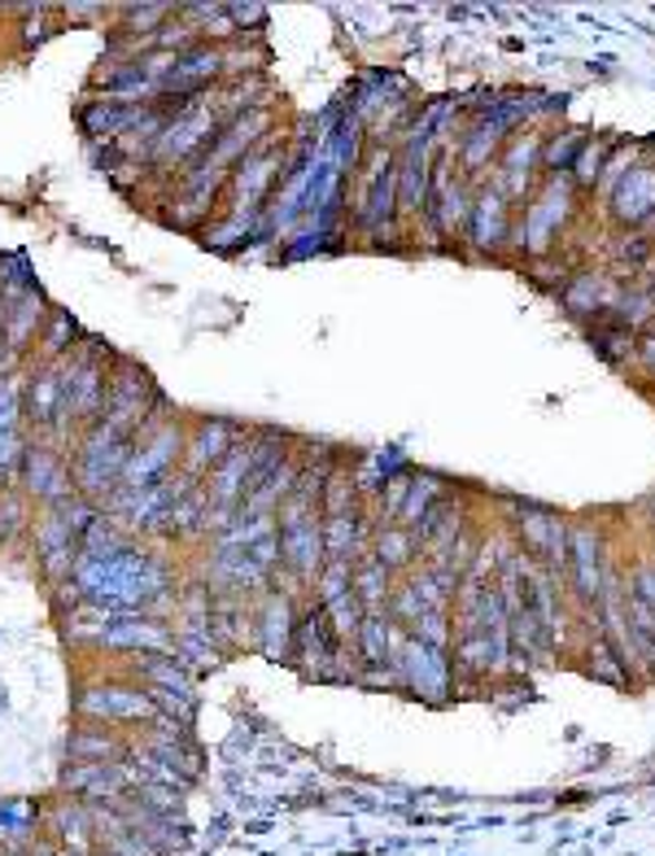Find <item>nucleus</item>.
<instances>
[{"label": "nucleus", "instance_id": "f257e3e1", "mask_svg": "<svg viewBox=\"0 0 655 856\" xmlns=\"http://www.w3.org/2000/svg\"><path fill=\"white\" fill-rule=\"evenodd\" d=\"M175 450H180V437H175V432H162L153 446L141 450V459H136V463H127V468H123V481H127L132 490H145V486H153V477H157V472L175 459Z\"/></svg>", "mask_w": 655, "mask_h": 856}, {"label": "nucleus", "instance_id": "f03ea898", "mask_svg": "<svg viewBox=\"0 0 655 856\" xmlns=\"http://www.w3.org/2000/svg\"><path fill=\"white\" fill-rule=\"evenodd\" d=\"M53 826H58V839H62L66 856H88V848H92V822H88V804H62Z\"/></svg>", "mask_w": 655, "mask_h": 856}, {"label": "nucleus", "instance_id": "7ed1b4c3", "mask_svg": "<svg viewBox=\"0 0 655 856\" xmlns=\"http://www.w3.org/2000/svg\"><path fill=\"white\" fill-rule=\"evenodd\" d=\"M206 136H215V119H211V114H193V119H180V123H171V132L162 136L157 153H162V157H184L193 144H202Z\"/></svg>", "mask_w": 655, "mask_h": 856}, {"label": "nucleus", "instance_id": "20e7f679", "mask_svg": "<svg viewBox=\"0 0 655 856\" xmlns=\"http://www.w3.org/2000/svg\"><path fill=\"white\" fill-rule=\"evenodd\" d=\"M83 709H88V713H101V716H145V713H153L149 695H141V691H119V686H110V691H92V695L83 700Z\"/></svg>", "mask_w": 655, "mask_h": 856}, {"label": "nucleus", "instance_id": "39448f33", "mask_svg": "<svg viewBox=\"0 0 655 856\" xmlns=\"http://www.w3.org/2000/svg\"><path fill=\"white\" fill-rule=\"evenodd\" d=\"M285 556H289L301 572H310V564L319 560V529H315L310 520H297V516H293L289 524H285Z\"/></svg>", "mask_w": 655, "mask_h": 856}, {"label": "nucleus", "instance_id": "423d86ee", "mask_svg": "<svg viewBox=\"0 0 655 856\" xmlns=\"http://www.w3.org/2000/svg\"><path fill=\"white\" fill-rule=\"evenodd\" d=\"M27 463H31V490H40V495H62V468H58L53 455L35 450V455H27Z\"/></svg>", "mask_w": 655, "mask_h": 856}, {"label": "nucleus", "instance_id": "0eeeda50", "mask_svg": "<svg viewBox=\"0 0 655 856\" xmlns=\"http://www.w3.org/2000/svg\"><path fill=\"white\" fill-rule=\"evenodd\" d=\"M66 394V380H58L53 371L49 376H40L35 380V389H31V416H40V420H49L53 411H58V398Z\"/></svg>", "mask_w": 655, "mask_h": 856}, {"label": "nucleus", "instance_id": "6e6552de", "mask_svg": "<svg viewBox=\"0 0 655 856\" xmlns=\"http://www.w3.org/2000/svg\"><path fill=\"white\" fill-rule=\"evenodd\" d=\"M215 71H218V53H193V58H184V62L171 67V88H175V83H197V79H206V74Z\"/></svg>", "mask_w": 655, "mask_h": 856}, {"label": "nucleus", "instance_id": "1a4fd4ad", "mask_svg": "<svg viewBox=\"0 0 655 856\" xmlns=\"http://www.w3.org/2000/svg\"><path fill=\"white\" fill-rule=\"evenodd\" d=\"M83 123L92 128V132H119V128H127V123H141V114L136 110H119V105H96V110H88L83 114Z\"/></svg>", "mask_w": 655, "mask_h": 856}, {"label": "nucleus", "instance_id": "9d476101", "mask_svg": "<svg viewBox=\"0 0 655 856\" xmlns=\"http://www.w3.org/2000/svg\"><path fill=\"white\" fill-rule=\"evenodd\" d=\"M223 450H227V428H223V425L202 428V437H197V450H193V463L202 468L206 459H218Z\"/></svg>", "mask_w": 655, "mask_h": 856}, {"label": "nucleus", "instance_id": "9b49d317", "mask_svg": "<svg viewBox=\"0 0 655 856\" xmlns=\"http://www.w3.org/2000/svg\"><path fill=\"white\" fill-rule=\"evenodd\" d=\"M31 817H35V813H31L27 804H0V835H13V839L27 835V830H31Z\"/></svg>", "mask_w": 655, "mask_h": 856}, {"label": "nucleus", "instance_id": "f8f14e48", "mask_svg": "<svg viewBox=\"0 0 655 856\" xmlns=\"http://www.w3.org/2000/svg\"><path fill=\"white\" fill-rule=\"evenodd\" d=\"M18 459H22V446H18V437H13V428H9V432H0V472L9 477Z\"/></svg>", "mask_w": 655, "mask_h": 856}, {"label": "nucleus", "instance_id": "ddd939ff", "mask_svg": "<svg viewBox=\"0 0 655 856\" xmlns=\"http://www.w3.org/2000/svg\"><path fill=\"white\" fill-rule=\"evenodd\" d=\"M380 560H385V564H402V560H407V538H402V533L380 538Z\"/></svg>", "mask_w": 655, "mask_h": 856}, {"label": "nucleus", "instance_id": "4468645a", "mask_svg": "<svg viewBox=\"0 0 655 856\" xmlns=\"http://www.w3.org/2000/svg\"><path fill=\"white\" fill-rule=\"evenodd\" d=\"M13 416H18V389L4 385V389H0V432L13 428Z\"/></svg>", "mask_w": 655, "mask_h": 856}]
</instances>
